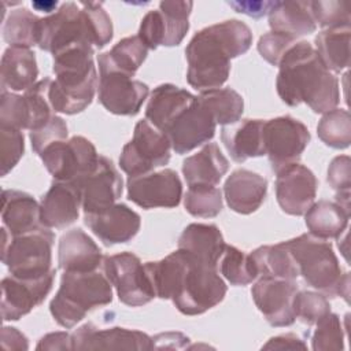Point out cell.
<instances>
[{"label": "cell", "instance_id": "f5cc1de1", "mask_svg": "<svg viewBox=\"0 0 351 351\" xmlns=\"http://www.w3.org/2000/svg\"><path fill=\"white\" fill-rule=\"evenodd\" d=\"M36 350H73V337L67 332H52L40 339Z\"/></svg>", "mask_w": 351, "mask_h": 351}, {"label": "cell", "instance_id": "b9f144b4", "mask_svg": "<svg viewBox=\"0 0 351 351\" xmlns=\"http://www.w3.org/2000/svg\"><path fill=\"white\" fill-rule=\"evenodd\" d=\"M51 82L52 80L49 77H45L44 80L37 81L23 93L30 111V132L41 128L55 115V111L48 97Z\"/></svg>", "mask_w": 351, "mask_h": 351}, {"label": "cell", "instance_id": "8992f818", "mask_svg": "<svg viewBox=\"0 0 351 351\" xmlns=\"http://www.w3.org/2000/svg\"><path fill=\"white\" fill-rule=\"evenodd\" d=\"M111 282L100 270L63 271L60 287L49 303L53 319L70 329L99 306L112 302Z\"/></svg>", "mask_w": 351, "mask_h": 351}, {"label": "cell", "instance_id": "ab89813d", "mask_svg": "<svg viewBox=\"0 0 351 351\" xmlns=\"http://www.w3.org/2000/svg\"><path fill=\"white\" fill-rule=\"evenodd\" d=\"M318 137L328 147L343 149L351 143V117L344 108H333L324 114L317 126Z\"/></svg>", "mask_w": 351, "mask_h": 351}, {"label": "cell", "instance_id": "d6a6232c", "mask_svg": "<svg viewBox=\"0 0 351 351\" xmlns=\"http://www.w3.org/2000/svg\"><path fill=\"white\" fill-rule=\"evenodd\" d=\"M148 55L147 45L138 36L125 37L118 41L108 52L97 56L99 70L118 71L133 77Z\"/></svg>", "mask_w": 351, "mask_h": 351}, {"label": "cell", "instance_id": "5b68a950", "mask_svg": "<svg viewBox=\"0 0 351 351\" xmlns=\"http://www.w3.org/2000/svg\"><path fill=\"white\" fill-rule=\"evenodd\" d=\"M292 252L299 276L325 296H343L348 302L350 274L343 273L332 244L311 233L285 241Z\"/></svg>", "mask_w": 351, "mask_h": 351}, {"label": "cell", "instance_id": "1f68e13d", "mask_svg": "<svg viewBox=\"0 0 351 351\" xmlns=\"http://www.w3.org/2000/svg\"><path fill=\"white\" fill-rule=\"evenodd\" d=\"M271 32L298 38L311 34L317 23L311 14L310 1H276L269 12Z\"/></svg>", "mask_w": 351, "mask_h": 351}, {"label": "cell", "instance_id": "52a82bcc", "mask_svg": "<svg viewBox=\"0 0 351 351\" xmlns=\"http://www.w3.org/2000/svg\"><path fill=\"white\" fill-rule=\"evenodd\" d=\"M53 239V233L45 226L19 236H11L3 228L1 261L15 277H43L53 270L51 267Z\"/></svg>", "mask_w": 351, "mask_h": 351}, {"label": "cell", "instance_id": "8d00e7d4", "mask_svg": "<svg viewBox=\"0 0 351 351\" xmlns=\"http://www.w3.org/2000/svg\"><path fill=\"white\" fill-rule=\"evenodd\" d=\"M219 125H230L241 118L243 97L232 88H217L200 92L197 96Z\"/></svg>", "mask_w": 351, "mask_h": 351}, {"label": "cell", "instance_id": "7402d4cb", "mask_svg": "<svg viewBox=\"0 0 351 351\" xmlns=\"http://www.w3.org/2000/svg\"><path fill=\"white\" fill-rule=\"evenodd\" d=\"M85 225L106 244L114 245L128 243L140 230V215L123 203L84 215Z\"/></svg>", "mask_w": 351, "mask_h": 351}, {"label": "cell", "instance_id": "9c48e42d", "mask_svg": "<svg viewBox=\"0 0 351 351\" xmlns=\"http://www.w3.org/2000/svg\"><path fill=\"white\" fill-rule=\"evenodd\" d=\"M170 149L167 137L147 119H141L134 126L133 138L122 148L119 166L129 177L147 174L170 160Z\"/></svg>", "mask_w": 351, "mask_h": 351}, {"label": "cell", "instance_id": "bcb514c9", "mask_svg": "<svg viewBox=\"0 0 351 351\" xmlns=\"http://www.w3.org/2000/svg\"><path fill=\"white\" fill-rule=\"evenodd\" d=\"M25 151L23 133L19 129L0 126V167L1 176H7L19 162Z\"/></svg>", "mask_w": 351, "mask_h": 351}, {"label": "cell", "instance_id": "484cf974", "mask_svg": "<svg viewBox=\"0 0 351 351\" xmlns=\"http://www.w3.org/2000/svg\"><path fill=\"white\" fill-rule=\"evenodd\" d=\"M263 126L262 119H239L222 128L221 140L234 162L243 163L250 158L265 155Z\"/></svg>", "mask_w": 351, "mask_h": 351}, {"label": "cell", "instance_id": "d590c367", "mask_svg": "<svg viewBox=\"0 0 351 351\" xmlns=\"http://www.w3.org/2000/svg\"><path fill=\"white\" fill-rule=\"evenodd\" d=\"M350 26L322 30L315 37L317 53L329 71L340 73L350 64Z\"/></svg>", "mask_w": 351, "mask_h": 351}, {"label": "cell", "instance_id": "ffe728a7", "mask_svg": "<svg viewBox=\"0 0 351 351\" xmlns=\"http://www.w3.org/2000/svg\"><path fill=\"white\" fill-rule=\"evenodd\" d=\"M276 174V197L281 210L289 215H303L317 195L318 181L314 173L300 163H293Z\"/></svg>", "mask_w": 351, "mask_h": 351}, {"label": "cell", "instance_id": "7bdbcfd3", "mask_svg": "<svg viewBox=\"0 0 351 351\" xmlns=\"http://www.w3.org/2000/svg\"><path fill=\"white\" fill-rule=\"evenodd\" d=\"M311 336V348L314 351H329L344 348V330L337 314L329 311L315 324Z\"/></svg>", "mask_w": 351, "mask_h": 351}, {"label": "cell", "instance_id": "603a6c76", "mask_svg": "<svg viewBox=\"0 0 351 351\" xmlns=\"http://www.w3.org/2000/svg\"><path fill=\"white\" fill-rule=\"evenodd\" d=\"M81 196L71 182L53 180L40 203V221L45 228L62 229L78 219Z\"/></svg>", "mask_w": 351, "mask_h": 351}, {"label": "cell", "instance_id": "ac0fdd59", "mask_svg": "<svg viewBox=\"0 0 351 351\" xmlns=\"http://www.w3.org/2000/svg\"><path fill=\"white\" fill-rule=\"evenodd\" d=\"M55 270L38 278L8 276L1 280V317L4 321H18L41 304L52 289Z\"/></svg>", "mask_w": 351, "mask_h": 351}, {"label": "cell", "instance_id": "ee69618b", "mask_svg": "<svg viewBox=\"0 0 351 351\" xmlns=\"http://www.w3.org/2000/svg\"><path fill=\"white\" fill-rule=\"evenodd\" d=\"M0 126L14 129H30V111L25 96L1 90Z\"/></svg>", "mask_w": 351, "mask_h": 351}, {"label": "cell", "instance_id": "83f0119b", "mask_svg": "<svg viewBox=\"0 0 351 351\" xmlns=\"http://www.w3.org/2000/svg\"><path fill=\"white\" fill-rule=\"evenodd\" d=\"M196 97L197 96L191 92L173 84H162L151 93L145 108V119L163 133L170 122L189 107Z\"/></svg>", "mask_w": 351, "mask_h": 351}, {"label": "cell", "instance_id": "ba28073f", "mask_svg": "<svg viewBox=\"0 0 351 351\" xmlns=\"http://www.w3.org/2000/svg\"><path fill=\"white\" fill-rule=\"evenodd\" d=\"M78 44L97 48V37L90 18L80 3H63L55 14L40 19L37 40L40 49L55 55Z\"/></svg>", "mask_w": 351, "mask_h": 351}, {"label": "cell", "instance_id": "4316f807", "mask_svg": "<svg viewBox=\"0 0 351 351\" xmlns=\"http://www.w3.org/2000/svg\"><path fill=\"white\" fill-rule=\"evenodd\" d=\"M1 219L11 236L29 233L44 225L40 221V204L22 191L4 189L1 193Z\"/></svg>", "mask_w": 351, "mask_h": 351}, {"label": "cell", "instance_id": "74e56055", "mask_svg": "<svg viewBox=\"0 0 351 351\" xmlns=\"http://www.w3.org/2000/svg\"><path fill=\"white\" fill-rule=\"evenodd\" d=\"M38 16L30 12L27 8L12 10L4 23L3 37L5 43L14 47H26L37 45L38 40Z\"/></svg>", "mask_w": 351, "mask_h": 351}, {"label": "cell", "instance_id": "5bb4252c", "mask_svg": "<svg viewBox=\"0 0 351 351\" xmlns=\"http://www.w3.org/2000/svg\"><path fill=\"white\" fill-rule=\"evenodd\" d=\"M217 122L203 101L196 100L181 111L163 130L176 154H186L210 141L215 134Z\"/></svg>", "mask_w": 351, "mask_h": 351}, {"label": "cell", "instance_id": "8fae6325", "mask_svg": "<svg viewBox=\"0 0 351 351\" xmlns=\"http://www.w3.org/2000/svg\"><path fill=\"white\" fill-rule=\"evenodd\" d=\"M263 140L271 170L278 173L287 166L299 163L310 141V132L304 123L289 115L277 117L265 121Z\"/></svg>", "mask_w": 351, "mask_h": 351}, {"label": "cell", "instance_id": "3957f363", "mask_svg": "<svg viewBox=\"0 0 351 351\" xmlns=\"http://www.w3.org/2000/svg\"><path fill=\"white\" fill-rule=\"evenodd\" d=\"M278 67L276 88L285 104L295 107L306 103L317 114H325L339 104V81L325 67L310 43H295L285 52Z\"/></svg>", "mask_w": 351, "mask_h": 351}, {"label": "cell", "instance_id": "db71d44e", "mask_svg": "<svg viewBox=\"0 0 351 351\" xmlns=\"http://www.w3.org/2000/svg\"><path fill=\"white\" fill-rule=\"evenodd\" d=\"M262 350H307V344L293 333H285L271 337Z\"/></svg>", "mask_w": 351, "mask_h": 351}, {"label": "cell", "instance_id": "c3c4849f", "mask_svg": "<svg viewBox=\"0 0 351 351\" xmlns=\"http://www.w3.org/2000/svg\"><path fill=\"white\" fill-rule=\"evenodd\" d=\"M67 133L69 132L66 122L63 121V118L55 114L45 125L30 132L32 148L37 155H40L52 143L66 140Z\"/></svg>", "mask_w": 351, "mask_h": 351}, {"label": "cell", "instance_id": "836d02e7", "mask_svg": "<svg viewBox=\"0 0 351 351\" xmlns=\"http://www.w3.org/2000/svg\"><path fill=\"white\" fill-rule=\"evenodd\" d=\"M304 219L311 234L328 240L339 237L346 230L350 211L336 202L319 200L304 213Z\"/></svg>", "mask_w": 351, "mask_h": 351}, {"label": "cell", "instance_id": "6f0895ef", "mask_svg": "<svg viewBox=\"0 0 351 351\" xmlns=\"http://www.w3.org/2000/svg\"><path fill=\"white\" fill-rule=\"evenodd\" d=\"M56 4H58L56 1H55V3L51 1V3H47V4H44V3H33L34 7H37V8H40V10L43 8V10H45V12H51V8H52V7H56Z\"/></svg>", "mask_w": 351, "mask_h": 351}, {"label": "cell", "instance_id": "7c38bea8", "mask_svg": "<svg viewBox=\"0 0 351 351\" xmlns=\"http://www.w3.org/2000/svg\"><path fill=\"white\" fill-rule=\"evenodd\" d=\"M103 271L123 304L138 307L155 298L144 265L133 252L104 256Z\"/></svg>", "mask_w": 351, "mask_h": 351}, {"label": "cell", "instance_id": "f6af8a7d", "mask_svg": "<svg viewBox=\"0 0 351 351\" xmlns=\"http://www.w3.org/2000/svg\"><path fill=\"white\" fill-rule=\"evenodd\" d=\"M329 311V300L321 292L298 291L293 298L295 317L308 326L314 325L321 317H324Z\"/></svg>", "mask_w": 351, "mask_h": 351}, {"label": "cell", "instance_id": "60d3db41", "mask_svg": "<svg viewBox=\"0 0 351 351\" xmlns=\"http://www.w3.org/2000/svg\"><path fill=\"white\" fill-rule=\"evenodd\" d=\"M185 210L200 218H213L222 210V193L215 185H191L184 197Z\"/></svg>", "mask_w": 351, "mask_h": 351}, {"label": "cell", "instance_id": "7a4b0ae2", "mask_svg": "<svg viewBox=\"0 0 351 351\" xmlns=\"http://www.w3.org/2000/svg\"><path fill=\"white\" fill-rule=\"evenodd\" d=\"M251 44V29L237 19L202 29L185 48L188 84L200 92L219 88L229 77L230 59L245 53Z\"/></svg>", "mask_w": 351, "mask_h": 351}, {"label": "cell", "instance_id": "f1b7e54d", "mask_svg": "<svg viewBox=\"0 0 351 351\" xmlns=\"http://www.w3.org/2000/svg\"><path fill=\"white\" fill-rule=\"evenodd\" d=\"M0 70L1 90H27L38 77L36 53L30 48L11 45L3 53Z\"/></svg>", "mask_w": 351, "mask_h": 351}, {"label": "cell", "instance_id": "7dc6e473", "mask_svg": "<svg viewBox=\"0 0 351 351\" xmlns=\"http://www.w3.org/2000/svg\"><path fill=\"white\" fill-rule=\"evenodd\" d=\"M310 7L315 23L322 27L350 26V8L347 1H310Z\"/></svg>", "mask_w": 351, "mask_h": 351}, {"label": "cell", "instance_id": "11a10c76", "mask_svg": "<svg viewBox=\"0 0 351 351\" xmlns=\"http://www.w3.org/2000/svg\"><path fill=\"white\" fill-rule=\"evenodd\" d=\"M1 347L4 350H27L29 341L27 337L19 332L16 328L12 326H4L1 329Z\"/></svg>", "mask_w": 351, "mask_h": 351}, {"label": "cell", "instance_id": "9f6ffc18", "mask_svg": "<svg viewBox=\"0 0 351 351\" xmlns=\"http://www.w3.org/2000/svg\"><path fill=\"white\" fill-rule=\"evenodd\" d=\"M189 339L180 332H165L152 337V348H186Z\"/></svg>", "mask_w": 351, "mask_h": 351}, {"label": "cell", "instance_id": "277c9868", "mask_svg": "<svg viewBox=\"0 0 351 351\" xmlns=\"http://www.w3.org/2000/svg\"><path fill=\"white\" fill-rule=\"evenodd\" d=\"M93 53V47L78 44L53 55L55 80L48 97L55 112L78 114L92 103L97 88Z\"/></svg>", "mask_w": 351, "mask_h": 351}, {"label": "cell", "instance_id": "4dcf8cb0", "mask_svg": "<svg viewBox=\"0 0 351 351\" xmlns=\"http://www.w3.org/2000/svg\"><path fill=\"white\" fill-rule=\"evenodd\" d=\"M178 248L188 251L203 263L218 267L225 241L217 225L191 223L182 230L178 239Z\"/></svg>", "mask_w": 351, "mask_h": 351}, {"label": "cell", "instance_id": "f35d334b", "mask_svg": "<svg viewBox=\"0 0 351 351\" xmlns=\"http://www.w3.org/2000/svg\"><path fill=\"white\" fill-rule=\"evenodd\" d=\"M218 267L219 273L232 285H247L258 278L251 255L233 245L225 244L223 252L218 261Z\"/></svg>", "mask_w": 351, "mask_h": 351}, {"label": "cell", "instance_id": "d6986e66", "mask_svg": "<svg viewBox=\"0 0 351 351\" xmlns=\"http://www.w3.org/2000/svg\"><path fill=\"white\" fill-rule=\"evenodd\" d=\"M99 101L115 115H136L145 101L148 85L133 77L110 70H99Z\"/></svg>", "mask_w": 351, "mask_h": 351}, {"label": "cell", "instance_id": "f907efd6", "mask_svg": "<svg viewBox=\"0 0 351 351\" xmlns=\"http://www.w3.org/2000/svg\"><path fill=\"white\" fill-rule=\"evenodd\" d=\"M328 182L336 193H350L351 186V160L347 155L332 159L328 167Z\"/></svg>", "mask_w": 351, "mask_h": 351}, {"label": "cell", "instance_id": "30bf717a", "mask_svg": "<svg viewBox=\"0 0 351 351\" xmlns=\"http://www.w3.org/2000/svg\"><path fill=\"white\" fill-rule=\"evenodd\" d=\"M192 7V1H160L159 10L147 12L141 19L137 36L148 49L178 45L189 29L188 18Z\"/></svg>", "mask_w": 351, "mask_h": 351}, {"label": "cell", "instance_id": "cb8c5ba5", "mask_svg": "<svg viewBox=\"0 0 351 351\" xmlns=\"http://www.w3.org/2000/svg\"><path fill=\"white\" fill-rule=\"evenodd\" d=\"M103 261L101 250L82 229H71L60 237L58 263L63 271H96Z\"/></svg>", "mask_w": 351, "mask_h": 351}, {"label": "cell", "instance_id": "e575fe53", "mask_svg": "<svg viewBox=\"0 0 351 351\" xmlns=\"http://www.w3.org/2000/svg\"><path fill=\"white\" fill-rule=\"evenodd\" d=\"M258 277L270 276L285 280H295L299 276L296 261L285 241L276 245H262L251 254Z\"/></svg>", "mask_w": 351, "mask_h": 351}, {"label": "cell", "instance_id": "44dd1931", "mask_svg": "<svg viewBox=\"0 0 351 351\" xmlns=\"http://www.w3.org/2000/svg\"><path fill=\"white\" fill-rule=\"evenodd\" d=\"M73 350H152V337L136 329H100L92 322L71 333Z\"/></svg>", "mask_w": 351, "mask_h": 351}, {"label": "cell", "instance_id": "681fc988", "mask_svg": "<svg viewBox=\"0 0 351 351\" xmlns=\"http://www.w3.org/2000/svg\"><path fill=\"white\" fill-rule=\"evenodd\" d=\"M296 43L295 38L276 33V32H269L263 36H261L258 41V51L261 56L269 62L273 66H278L282 56L285 52Z\"/></svg>", "mask_w": 351, "mask_h": 351}, {"label": "cell", "instance_id": "6da1fadb", "mask_svg": "<svg viewBox=\"0 0 351 351\" xmlns=\"http://www.w3.org/2000/svg\"><path fill=\"white\" fill-rule=\"evenodd\" d=\"M144 269L155 298L171 299L185 315L206 313L221 303L228 291L218 267L181 248L158 262H145Z\"/></svg>", "mask_w": 351, "mask_h": 351}, {"label": "cell", "instance_id": "816d5d0a", "mask_svg": "<svg viewBox=\"0 0 351 351\" xmlns=\"http://www.w3.org/2000/svg\"><path fill=\"white\" fill-rule=\"evenodd\" d=\"M228 4L240 14H245L251 18H262L270 12L276 1H228Z\"/></svg>", "mask_w": 351, "mask_h": 351}, {"label": "cell", "instance_id": "2e32d148", "mask_svg": "<svg viewBox=\"0 0 351 351\" xmlns=\"http://www.w3.org/2000/svg\"><path fill=\"white\" fill-rule=\"evenodd\" d=\"M71 184L80 192L81 207L85 214L112 206L121 197L123 189L122 177L114 163L101 155H99L95 167L89 173Z\"/></svg>", "mask_w": 351, "mask_h": 351}, {"label": "cell", "instance_id": "4fadbf2b", "mask_svg": "<svg viewBox=\"0 0 351 351\" xmlns=\"http://www.w3.org/2000/svg\"><path fill=\"white\" fill-rule=\"evenodd\" d=\"M38 156L53 180L66 182L78 181L95 167L99 158L95 145L82 136L55 141Z\"/></svg>", "mask_w": 351, "mask_h": 351}, {"label": "cell", "instance_id": "9a60e30c", "mask_svg": "<svg viewBox=\"0 0 351 351\" xmlns=\"http://www.w3.org/2000/svg\"><path fill=\"white\" fill-rule=\"evenodd\" d=\"M128 199L143 208H171L180 204L182 184L171 169L128 177Z\"/></svg>", "mask_w": 351, "mask_h": 351}, {"label": "cell", "instance_id": "f546056e", "mask_svg": "<svg viewBox=\"0 0 351 351\" xmlns=\"http://www.w3.org/2000/svg\"><path fill=\"white\" fill-rule=\"evenodd\" d=\"M229 169V162L215 143L206 144L182 163V174L191 185H217Z\"/></svg>", "mask_w": 351, "mask_h": 351}, {"label": "cell", "instance_id": "d4e9b609", "mask_svg": "<svg viewBox=\"0 0 351 351\" xmlns=\"http://www.w3.org/2000/svg\"><path fill=\"white\" fill-rule=\"evenodd\" d=\"M267 181L247 169L234 170L225 181L223 195L228 206L239 214H251L265 202Z\"/></svg>", "mask_w": 351, "mask_h": 351}, {"label": "cell", "instance_id": "e0dca14e", "mask_svg": "<svg viewBox=\"0 0 351 351\" xmlns=\"http://www.w3.org/2000/svg\"><path fill=\"white\" fill-rule=\"evenodd\" d=\"M298 291L295 280L263 276L252 287L251 295L266 321L271 326L280 328L289 326L296 319L293 298Z\"/></svg>", "mask_w": 351, "mask_h": 351}]
</instances>
